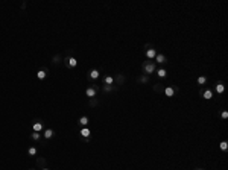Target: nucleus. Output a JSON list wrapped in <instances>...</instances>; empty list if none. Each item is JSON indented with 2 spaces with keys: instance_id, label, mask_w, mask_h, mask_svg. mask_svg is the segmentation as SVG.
<instances>
[{
  "instance_id": "f257e3e1",
  "label": "nucleus",
  "mask_w": 228,
  "mask_h": 170,
  "mask_svg": "<svg viewBox=\"0 0 228 170\" xmlns=\"http://www.w3.org/2000/svg\"><path fill=\"white\" fill-rule=\"evenodd\" d=\"M99 75H100V73H99L97 70H91V72H90V78H91V79H97Z\"/></svg>"
},
{
  "instance_id": "f03ea898",
  "label": "nucleus",
  "mask_w": 228,
  "mask_h": 170,
  "mask_svg": "<svg viewBox=\"0 0 228 170\" xmlns=\"http://www.w3.org/2000/svg\"><path fill=\"white\" fill-rule=\"evenodd\" d=\"M85 94L88 96V97H93V96H96V90H94V88H88V90L85 91Z\"/></svg>"
},
{
  "instance_id": "7ed1b4c3",
  "label": "nucleus",
  "mask_w": 228,
  "mask_h": 170,
  "mask_svg": "<svg viewBox=\"0 0 228 170\" xmlns=\"http://www.w3.org/2000/svg\"><path fill=\"white\" fill-rule=\"evenodd\" d=\"M146 56H147V58H155V56H157L155 50H154V49H149V50L146 52Z\"/></svg>"
},
{
  "instance_id": "20e7f679",
  "label": "nucleus",
  "mask_w": 228,
  "mask_h": 170,
  "mask_svg": "<svg viewBox=\"0 0 228 170\" xmlns=\"http://www.w3.org/2000/svg\"><path fill=\"white\" fill-rule=\"evenodd\" d=\"M154 68H155V67H154V64H147V65H144V70H146L147 73H152Z\"/></svg>"
},
{
  "instance_id": "39448f33",
  "label": "nucleus",
  "mask_w": 228,
  "mask_h": 170,
  "mask_svg": "<svg viewBox=\"0 0 228 170\" xmlns=\"http://www.w3.org/2000/svg\"><path fill=\"white\" fill-rule=\"evenodd\" d=\"M37 78L38 79H44L46 78V72H44V70H40V72L37 73Z\"/></svg>"
},
{
  "instance_id": "423d86ee",
  "label": "nucleus",
  "mask_w": 228,
  "mask_h": 170,
  "mask_svg": "<svg viewBox=\"0 0 228 170\" xmlns=\"http://www.w3.org/2000/svg\"><path fill=\"white\" fill-rule=\"evenodd\" d=\"M81 135H82V137H85V138H87V137L90 135V131L87 129V128H84V129H81Z\"/></svg>"
},
{
  "instance_id": "0eeeda50",
  "label": "nucleus",
  "mask_w": 228,
  "mask_h": 170,
  "mask_svg": "<svg viewBox=\"0 0 228 170\" xmlns=\"http://www.w3.org/2000/svg\"><path fill=\"white\" fill-rule=\"evenodd\" d=\"M76 64H78V61H76L75 58H70L69 59V65L70 67H76Z\"/></svg>"
},
{
  "instance_id": "6e6552de",
  "label": "nucleus",
  "mask_w": 228,
  "mask_h": 170,
  "mask_svg": "<svg viewBox=\"0 0 228 170\" xmlns=\"http://www.w3.org/2000/svg\"><path fill=\"white\" fill-rule=\"evenodd\" d=\"M41 129H43V126H41V123H35V125H34V131H35V132H40Z\"/></svg>"
},
{
  "instance_id": "1a4fd4ad",
  "label": "nucleus",
  "mask_w": 228,
  "mask_h": 170,
  "mask_svg": "<svg viewBox=\"0 0 228 170\" xmlns=\"http://www.w3.org/2000/svg\"><path fill=\"white\" fill-rule=\"evenodd\" d=\"M52 135H53V131L52 129H47L46 132H44V137H46V138H50Z\"/></svg>"
},
{
  "instance_id": "9d476101",
  "label": "nucleus",
  "mask_w": 228,
  "mask_h": 170,
  "mask_svg": "<svg viewBox=\"0 0 228 170\" xmlns=\"http://www.w3.org/2000/svg\"><path fill=\"white\" fill-rule=\"evenodd\" d=\"M173 93H175V91H173V88H170V87H167V88H166V94H167V96H170V97H172Z\"/></svg>"
},
{
  "instance_id": "9b49d317",
  "label": "nucleus",
  "mask_w": 228,
  "mask_h": 170,
  "mask_svg": "<svg viewBox=\"0 0 228 170\" xmlns=\"http://www.w3.org/2000/svg\"><path fill=\"white\" fill-rule=\"evenodd\" d=\"M211 96H213V93H211L210 90H207V91L204 93V97H205V99H211Z\"/></svg>"
},
{
  "instance_id": "f8f14e48",
  "label": "nucleus",
  "mask_w": 228,
  "mask_h": 170,
  "mask_svg": "<svg viewBox=\"0 0 228 170\" xmlns=\"http://www.w3.org/2000/svg\"><path fill=\"white\" fill-rule=\"evenodd\" d=\"M79 123H81V125H84V126H85V125L88 123V118H87V117H81V118H79Z\"/></svg>"
},
{
  "instance_id": "ddd939ff",
  "label": "nucleus",
  "mask_w": 228,
  "mask_h": 170,
  "mask_svg": "<svg viewBox=\"0 0 228 170\" xmlns=\"http://www.w3.org/2000/svg\"><path fill=\"white\" fill-rule=\"evenodd\" d=\"M113 81H114V79L111 78V76H107V78H105V84H108V85L113 84Z\"/></svg>"
},
{
  "instance_id": "4468645a",
  "label": "nucleus",
  "mask_w": 228,
  "mask_h": 170,
  "mask_svg": "<svg viewBox=\"0 0 228 170\" xmlns=\"http://www.w3.org/2000/svg\"><path fill=\"white\" fill-rule=\"evenodd\" d=\"M158 76H160V78H164V76H166V70L164 68H160L158 70Z\"/></svg>"
},
{
  "instance_id": "2eb2a0df",
  "label": "nucleus",
  "mask_w": 228,
  "mask_h": 170,
  "mask_svg": "<svg viewBox=\"0 0 228 170\" xmlns=\"http://www.w3.org/2000/svg\"><path fill=\"white\" fill-rule=\"evenodd\" d=\"M216 91H217V93H224V85H222V84L216 85Z\"/></svg>"
},
{
  "instance_id": "dca6fc26",
  "label": "nucleus",
  "mask_w": 228,
  "mask_h": 170,
  "mask_svg": "<svg viewBox=\"0 0 228 170\" xmlns=\"http://www.w3.org/2000/svg\"><path fill=\"white\" fill-rule=\"evenodd\" d=\"M29 155H37V149H35V147H31V149H29Z\"/></svg>"
},
{
  "instance_id": "f3484780",
  "label": "nucleus",
  "mask_w": 228,
  "mask_h": 170,
  "mask_svg": "<svg viewBox=\"0 0 228 170\" xmlns=\"http://www.w3.org/2000/svg\"><path fill=\"white\" fill-rule=\"evenodd\" d=\"M227 147H228L227 141H222V143H220V149H222V150H227Z\"/></svg>"
},
{
  "instance_id": "a211bd4d",
  "label": "nucleus",
  "mask_w": 228,
  "mask_h": 170,
  "mask_svg": "<svg viewBox=\"0 0 228 170\" xmlns=\"http://www.w3.org/2000/svg\"><path fill=\"white\" fill-rule=\"evenodd\" d=\"M157 61H158V62H164V56H163V55H157Z\"/></svg>"
},
{
  "instance_id": "6ab92c4d",
  "label": "nucleus",
  "mask_w": 228,
  "mask_h": 170,
  "mask_svg": "<svg viewBox=\"0 0 228 170\" xmlns=\"http://www.w3.org/2000/svg\"><path fill=\"white\" fill-rule=\"evenodd\" d=\"M32 138H34V140H38V138H40V134H38V132L32 134Z\"/></svg>"
},
{
  "instance_id": "aec40b11",
  "label": "nucleus",
  "mask_w": 228,
  "mask_h": 170,
  "mask_svg": "<svg viewBox=\"0 0 228 170\" xmlns=\"http://www.w3.org/2000/svg\"><path fill=\"white\" fill-rule=\"evenodd\" d=\"M198 82H199V84H205V78H199V79H198Z\"/></svg>"
},
{
  "instance_id": "412c9836",
  "label": "nucleus",
  "mask_w": 228,
  "mask_h": 170,
  "mask_svg": "<svg viewBox=\"0 0 228 170\" xmlns=\"http://www.w3.org/2000/svg\"><path fill=\"white\" fill-rule=\"evenodd\" d=\"M228 117V113H227V111H224V113H222V118H227Z\"/></svg>"
},
{
  "instance_id": "4be33fe9",
  "label": "nucleus",
  "mask_w": 228,
  "mask_h": 170,
  "mask_svg": "<svg viewBox=\"0 0 228 170\" xmlns=\"http://www.w3.org/2000/svg\"><path fill=\"white\" fill-rule=\"evenodd\" d=\"M43 170H49V169H43Z\"/></svg>"
}]
</instances>
